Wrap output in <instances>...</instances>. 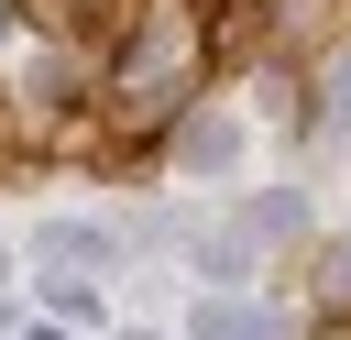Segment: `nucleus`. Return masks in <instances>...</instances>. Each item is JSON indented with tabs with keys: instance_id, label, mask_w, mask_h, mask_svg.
I'll use <instances>...</instances> for the list:
<instances>
[{
	"instance_id": "obj_1",
	"label": "nucleus",
	"mask_w": 351,
	"mask_h": 340,
	"mask_svg": "<svg viewBox=\"0 0 351 340\" xmlns=\"http://www.w3.org/2000/svg\"><path fill=\"white\" fill-rule=\"evenodd\" d=\"M176 165H186V175H219V165H241V121H219V110H208V121H186Z\"/></svg>"
},
{
	"instance_id": "obj_2",
	"label": "nucleus",
	"mask_w": 351,
	"mask_h": 340,
	"mask_svg": "<svg viewBox=\"0 0 351 340\" xmlns=\"http://www.w3.org/2000/svg\"><path fill=\"white\" fill-rule=\"evenodd\" d=\"M197 340H274L252 296H197Z\"/></svg>"
},
{
	"instance_id": "obj_3",
	"label": "nucleus",
	"mask_w": 351,
	"mask_h": 340,
	"mask_svg": "<svg viewBox=\"0 0 351 340\" xmlns=\"http://www.w3.org/2000/svg\"><path fill=\"white\" fill-rule=\"evenodd\" d=\"M296 230H307V197L296 186H263L252 197V241H296Z\"/></svg>"
},
{
	"instance_id": "obj_4",
	"label": "nucleus",
	"mask_w": 351,
	"mask_h": 340,
	"mask_svg": "<svg viewBox=\"0 0 351 340\" xmlns=\"http://www.w3.org/2000/svg\"><path fill=\"white\" fill-rule=\"evenodd\" d=\"M197 274H208V285H241V274H252V241H219V230H208V241H197Z\"/></svg>"
},
{
	"instance_id": "obj_5",
	"label": "nucleus",
	"mask_w": 351,
	"mask_h": 340,
	"mask_svg": "<svg viewBox=\"0 0 351 340\" xmlns=\"http://www.w3.org/2000/svg\"><path fill=\"white\" fill-rule=\"evenodd\" d=\"M318 121H329V132H351V55L318 77Z\"/></svg>"
},
{
	"instance_id": "obj_6",
	"label": "nucleus",
	"mask_w": 351,
	"mask_h": 340,
	"mask_svg": "<svg viewBox=\"0 0 351 340\" xmlns=\"http://www.w3.org/2000/svg\"><path fill=\"white\" fill-rule=\"evenodd\" d=\"M0 33H11V11H0Z\"/></svg>"
}]
</instances>
